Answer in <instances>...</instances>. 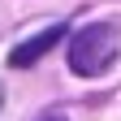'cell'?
Masks as SVG:
<instances>
[{"mask_svg":"<svg viewBox=\"0 0 121 121\" xmlns=\"http://www.w3.org/2000/svg\"><path fill=\"white\" fill-rule=\"evenodd\" d=\"M112 60H117V26L91 22L82 30H73V39H69V69L78 78H99Z\"/></svg>","mask_w":121,"mask_h":121,"instance_id":"cell-1","label":"cell"},{"mask_svg":"<svg viewBox=\"0 0 121 121\" xmlns=\"http://www.w3.org/2000/svg\"><path fill=\"white\" fill-rule=\"evenodd\" d=\"M60 39H65V26L56 22V26H48V30H39V35H30V39H22L17 48L9 52V65H13V69H30L35 60H43V56H48V52L56 48Z\"/></svg>","mask_w":121,"mask_h":121,"instance_id":"cell-2","label":"cell"},{"mask_svg":"<svg viewBox=\"0 0 121 121\" xmlns=\"http://www.w3.org/2000/svg\"><path fill=\"white\" fill-rule=\"evenodd\" d=\"M43 121H65V117H43Z\"/></svg>","mask_w":121,"mask_h":121,"instance_id":"cell-3","label":"cell"}]
</instances>
